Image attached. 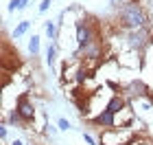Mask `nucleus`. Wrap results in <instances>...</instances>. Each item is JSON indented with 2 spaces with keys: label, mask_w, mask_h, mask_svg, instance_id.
<instances>
[{
  "label": "nucleus",
  "mask_w": 153,
  "mask_h": 145,
  "mask_svg": "<svg viewBox=\"0 0 153 145\" xmlns=\"http://www.w3.org/2000/svg\"><path fill=\"white\" fill-rule=\"evenodd\" d=\"M16 110H18V114L22 116L24 125H29V123L35 121V106H33V101H29V95H26V92L18 97V101H16Z\"/></svg>",
  "instance_id": "39448f33"
},
{
  "label": "nucleus",
  "mask_w": 153,
  "mask_h": 145,
  "mask_svg": "<svg viewBox=\"0 0 153 145\" xmlns=\"http://www.w3.org/2000/svg\"><path fill=\"white\" fill-rule=\"evenodd\" d=\"M18 9H24L22 0H11L9 2V11H18Z\"/></svg>",
  "instance_id": "dca6fc26"
},
{
  "label": "nucleus",
  "mask_w": 153,
  "mask_h": 145,
  "mask_svg": "<svg viewBox=\"0 0 153 145\" xmlns=\"http://www.w3.org/2000/svg\"><path fill=\"white\" fill-rule=\"evenodd\" d=\"M99 26L90 20H76V44L79 51H83L85 46H90L94 40H99Z\"/></svg>",
  "instance_id": "f03ea898"
},
{
  "label": "nucleus",
  "mask_w": 153,
  "mask_h": 145,
  "mask_svg": "<svg viewBox=\"0 0 153 145\" xmlns=\"http://www.w3.org/2000/svg\"><path fill=\"white\" fill-rule=\"evenodd\" d=\"M79 55H81L85 62H99V59H103V55H105V44H103V40L99 38V40H94L90 46H85L83 51L76 48L74 57H79Z\"/></svg>",
  "instance_id": "20e7f679"
},
{
  "label": "nucleus",
  "mask_w": 153,
  "mask_h": 145,
  "mask_svg": "<svg viewBox=\"0 0 153 145\" xmlns=\"http://www.w3.org/2000/svg\"><path fill=\"white\" fill-rule=\"evenodd\" d=\"M11 145H24V143H22V141H20V139H16V141H13Z\"/></svg>",
  "instance_id": "4be33fe9"
},
{
  "label": "nucleus",
  "mask_w": 153,
  "mask_h": 145,
  "mask_svg": "<svg viewBox=\"0 0 153 145\" xmlns=\"http://www.w3.org/2000/svg\"><path fill=\"white\" fill-rule=\"evenodd\" d=\"M9 123H11V125H24V121H22V116H20V114H18V110H16V108H13V110H11V112H9Z\"/></svg>",
  "instance_id": "4468645a"
},
{
  "label": "nucleus",
  "mask_w": 153,
  "mask_h": 145,
  "mask_svg": "<svg viewBox=\"0 0 153 145\" xmlns=\"http://www.w3.org/2000/svg\"><path fill=\"white\" fill-rule=\"evenodd\" d=\"M29 26H31V22L29 20H22V22H20L16 29H13V38H20V35H24L26 31H29Z\"/></svg>",
  "instance_id": "9b49d317"
},
{
  "label": "nucleus",
  "mask_w": 153,
  "mask_h": 145,
  "mask_svg": "<svg viewBox=\"0 0 153 145\" xmlns=\"http://www.w3.org/2000/svg\"><path fill=\"white\" fill-rule=\"evenodd\" d=\"M29 51H31L33 57H35V55L39 53V38H37V35H33V38L29 40Z\"/></svg>",
  "instance_id": "ddd939ff"
},
{
  "label": "nucleus",
  "mask_w": 153,
  "mask_h": 145,
  "mask_svg": "<svg viewBox=\"0 0 153 145\" xmlns=\"http://www.w3.org/2000/svg\"><path fill=\"white\" fill-rule=\"evenodd\" d=\"M83 139H85L88 145H96V141H94V136H92V134H88V132H85V134H83Z\"/></svg>",
  "instance_id": "aec40b11"
},
{
  "label": "nucleus",
  "mask_w": 153,
  "mask_h": 145,
  "mask_svg": "<svg viewBox=\"0 0 153 145\" xmlns=\"http://www.w3.org/2000/svg\"><path fill=\"white\" fill-rule=\"evenodd\" d=\"M7 134H9V130H7V125H2V128H0V139H7Z\"/></svg>",
  "instance_id": "412c9836"
},
{
  "label": "nucleus",
  "mask_w": 153,
  "mask_h": 145,
  "mask_svg": "<svg viewBox=\"0 0 153 145\" xmlns=\"http://www.w3.org/2000/svg\"><path fill=\"white\" fill-rule=\"evenodd\" d=\"M90 123L96 125V128H101V130H114V128H116V114L109 112V110L105 108V110H101L96 116H92Z\"/></svg>",
  "instance_id": "6e6552de"
},
{
  "label": "nucleus",
  "mask_w": 153,
  "mask_h": 145,
  "mask_svg": "<svg viewBox=\"0 0 153 145\" xmlns=\"http://www.w3.org/2000/svg\"><path fill=\"white\" fill-rule=\"evenodd\" d=\"M125 106H127V101H125V97H123V95H114L112 99L107 101V106H105V108L109 110V112L118 114V112H123V110H125Z\"/></svg>",
  "instance_id": "1a4fd4ad"
},
{
  "label": "nucleus",
  "mask_w": 153,
  "mask_h": 145,
  "mask_svg": "<svg viewBox=\"0 0 153 145\" xmlns=\"http://www.w3.org/2000/svg\"><path fill=\"white\" fill-rule=\"evenodd\" d=\"M127 46L131 48V51H144L151 42H153V38H151V33L149 29H136V31H127Z\"/></svg>",
  "instance_id": "7ed1b4c3"
},
{
  "label": "nucleus",
  "mask_w": 153,
  "mask_h": 145,
  "mask_svg": "<svg viewBox=\"0 0 153 145\" xmlns=\"http://www.w3.org/2000/svg\"><path fill=\"white\" fill-rule=\"evenodd\" d=\"M22 66V57H20L18 51H11L9 44H2V71L7 73H16L18 68Z\"/></svg>",
  "instance_id": "423d86ee"
},
{
  "label": "nucleus",
  "mask_w": 153,
  "mask_h": 145,
  "mask_svg": "<svg viewBox=\"0 0 153 145\" xmlns=\"http://www.w3.org/2000/svg\"><path fill=\"white\" fill-rule=\"evenodd\" d=\"M151 2H153V0H151Z\"/></svg>",
  "instance_id": "5701e85b"
},
{
  "label": "nucleus",
  "mask_w": 153,
  "mask_h": 145,
  "mask_svg": "<svg viewBox=\"0 0 153 145\" xmlns=\"http://www.w3.org/2000/svg\"><path fill=\"white\" fill-rule=\"evenodd\" d=\"M118 22H120L123 29L136 31V29H147L149 18H147V13H144L142 5L138 2V0H129V2H125L120 7V11H118Z\"/></svg>",
  "instance_id": "f257e3e1"
},
{
  "label": "nucleus",
  "mask_w": 153,
  "mask_h": 145,
  "mask_svg": "<svg viewBox=\"0 0 153 145\" xmlns=\"http://www.w3.org/2000/svg\"><path fill=\"white\" fill-rule=\"evenodd\" d=\"M123 97H131V99H142V97H151V90L147 88V84L140 79H134V81H129L127 86L123 88Z\"/></svg>",
  "instance_id": "0eeeda50"
},
{
  "label": "nucleus",
  "mask_w": 153,
  "mask_h": 145,
  "mask_svg": "<svg viewBox=\"0 0 153 145\" xmlns=\"http://www.w3.org/2000/svg\"><path fill=\"white\" fill-rule=\"evenodd\" d=\"M90 77H92V71H90V68H85V66H79V68H76V73H74V81H76L79 86H85Z\"/></svg>",
  "instance_id": "9d476101"
},
{
  "label": "nucleus",
  "mask_w": 153,
  "mask_h": 145,
  "mask_svg": "<svg viewBox=\"0 0 153 145\" xmlns=\"http://www.w3.org/2000/svg\"><path fill=\"white\" fill-rule=\"evenodd\" d=\"M2 73H4V75H2V86L7 88V86L11 84V73H7V71H2Z\"/></svg>",
  "instance_id": "6ab92c4d"
},
{
  "label": "nucleus",
  "mask_w": 153,
  "mask_h": 145,
  "mask_svg": "<svg viewBox=\"0 0 153 145\" xmlns=\"http://www.w3.org/2000/svg\"><path fill=\"white\" fill-rule=\"evenodd\" d=\"M57 125H59V130L68 132V130H70V121H68V119H59V121H57Z\"/></svg>",
  "instance_id": "f3484780"
},
{
  "label": "nucleus",
  "mask_w": 153,
  "mask_h": 145,
  "mask_svg": "<svg viewBox=\"0 0 153 145\" xmlns=\"http://www.w3.org/2000/svg\"><path fill=\"white\" fill-rule=\"evenodd\" d=\"M51 5H53V0H42V5H39V13H44L51 9Z\"/></svg>",
  "instance_id": "a211bd4d"
},
{
  "label": "nucleus",
  "mask_w": 153,
  "mask_h": 145,
  "mask_svg": "<svg viewBox=\"0 0 153 145\" xmlns=\"http://www.w3.org/2000/svg\"><path fill=\"white\" fill-rule=\"evenodd\" d=\"M55 62H57V48L51 44V46H48V51H46V64L53 68V66H55Z\"/></svg>",
  "instance_id": "f8f14e48"
},
{
  "label": "nucleus",
  "mask_w": 153,
  "mask_h": 145,
  "mask_svg": "<svg viewBox=\"0 0 153 145\" xmlns=\"http://www.w3.org/2000/svg\"><path fill=\"white\" fill-rule=\"evenodd\" d=\"M46 35L51 40L57 38V24H55V22H46Z\"/></svg>",
  "instance_id": "2eb2a0df"
}]
</instances>
